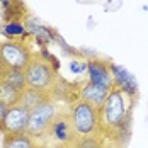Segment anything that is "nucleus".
<instances>
[{
  "label": "nucleus",
  "mask_w": 148,
  "mask_h": 148,
  "mask_svg": "<svg viewBox=\"0 0 148 148\" xmlns=\"http://www.w3.org/2000/svg\"><path fill=\"white\" fill-rule=\"evenodd\" d=\"M70 119L78 138L99 133V111L82 99H77L70 107Z\"/></svg>",
  "instance_id": "nucleus-3"
},
{
  "label": "nucleus",
  "mask_w": 148,
  "mask_h": 148,
  "mask_svg": "<svg viewBox=\"0 0 148 148\" xmlns=\"http://www.w3.org/2000/svg\"><path fill=\"white\" fill-rule=\"evenodd\" d=\"M26 75V84L27 87L36 90H43L48 94H53V90L56 87L58 77H56V70L45 60H41L38 55H34L29 65L24 70Z\"/></svg>",
  "instance_id": "nucleus-2"
},
{
  "label": "nucleus",
  "mask_w": 148,
  "mask_h": 148,
  "mask_svg": "<svg viewBox=\"0 0 148 148\" xmlns=\"http://www.w3.org/2000/svg\"><path fill=\"white\" fill-rule=\"evenodd\" d=\"M87 75H89V82L95 85H101L106 89L114 87V80H112V73H111L107 60L90 58L87 61Z\"/></svg>",
  "instance_id": "nucleus-8"
},
{
  "label": "nucleus",
  "mask_w": 148,
  "mask_h": 148,
  "mask_svg": "<svg viewBox=\"0 0 148 148\" xmlns=\"http://www.w3.org/2000/svg\"><path fill=\"white\" fill-rule=\"evenodd\" d=\"M134 99L112 87L99 109V133L124 147L130 138L131 107Z\"/></svg>",
  "instance_id": "nucleus-1"
},
{
  "label": "nucleus",
  "mask_w": 148,
  "mask_h": 148,
  "mask_svg": "<svg viewBox=\"0 0 148 148\" xmlns=\"http://www.w3.org/2000/svg\"><path fill=\"white\" fill-rule=\"evenodd\" d=\"M0 32L9 39V41H22L26 43V39L31 38V32L27 31L24 21H9V22H3Z\"/></svg>",
  "instance_id": "nucleus-13"
},
{
  "label": "nucleus",
  "mask_w": 148,
  "mask_h": 148,
  "mask_svg": "<svg viewBox=\"0 0 148 148\" xmlns=\"http://www.w3.org/2000/svg\"><path fill=\"white\" fill-rule=\"evenodd\" d=\"M34 53L27 43L22 41H0V58L9 70H26Z\"/></svg>",
  "instance_id": "nucleus-5"
},
{
  "label": "nucleus",
  "mask_w": 148,
  "mask_h": 148,
  "mask_svg": "<svg viewBox=\"0 0 148 148\" xmlns=\"http://www.w3.org/2000/svg\"><path fill=\"white\" fill-rule=\"evenodd\" d=\"M101 148H123V145H119V143L112 141V140H107V138H104L102 147H101Z\"/></svg>",
  "instance_id": "nucleus-20"
},
{
  "label": "nucleus",
  "mask_w": 148,
  "mask_h": 148,
  "mask_svg": "<svg viewBox=\"0 0 148 148\" xmlns=\"http://www.w3.org/2000/svg\"><path fill=\"white\" fill-rule=\"evenodd\" d=\"M29 123V111L21 104L9 107V112L3 119V131L2 134H21L26 133Z\"/></svg>",
  "instance_id": "nucleus-7"
},
{
  "label": "nucleus",
  "mask_w": 148,
  "mask_h": 148,
  "mask_svg": "<svg viewBox=\"0 0 148 148\" xmlns=\"http://www.w3.org/2000/svg\"><path fill=\"white\" fill-rule=\"evenodd\" d=\"M102 141H104V136L101 133H97V134H92V136L78 138V141L72 148H101Z\"/></svg>",
  "instance_id": "nucleus-17"
},
{
  "label": "nucleus",
  "mask_w": 148,
  "mask_h": 148,
  "mask_svg": "<svg viewBox=\"0 0 148 148\" xmlns=\"http://www.w3.org/2000/svg\"><path fill=\"white\" fill-rule=\"evenodd\" d=\"M2 82H5L7 85L14 87V89L19 90V92H22V90L27 87V84H26V75H24L22 70H9V68H7V72L3 75Z\"/></svg>",
  "instance_id": "nucleus-15"
},
{
  "label": "nucleus",
  "mask_w": 148,
  "mask_h": 148,
  "mask_svg": "<svg viewBox=\"0 0 148 148\" xmlns=\"http://www.w3.org/2000/svg\"><path fill=\"white\" fill-rule=\"evenodd\" d=\"M60 111L61 109L58 107V104L55 102L53 99H49V101L43 102L41 106H38L36 109H32L29 112V123H27L26 133L31 134L36 140L46 136L49 124L53 123V119L56 118V114Z\"/></svg>",
  "instance_id": "nucleus-4"
},
{
  "label": "nucleus",
  "mask_w": 148,
  "mask_h": 148,
  "mask_svg": "<svg viewBox=\"0 0 148 148\" xmlns=\"http://www.w3.org/2000/svg\"><path fill=\"white\" fill-rule=\"evenodd\" d=\"M2 148H46L38 143L36 138H32L27 133L21 134H3Z\"/></svg>",
  "instance_id": "nucleus-14"
},
{
  "label": "nucleus",
  "mask_w": 148,
  "mask_h": 148,
  "mask_svg": "<svg viewBox=\"0 0 148 148\" xmlns=\"http://www.w3.org/2000/svg\"><path fill=\"white\" fill-rule=\"evenodd\" d=\"M109 92H111V89H106V87H101V85H95V84H92V82L87 80V82L80 87V90H78V99L85 101L87 104H90L92 107H95V109L99 111Z\"/></svg>",
  "instance_id": "nucleus-11"
},
{
  "label": "nucleus",
  "mask_w": 148,
  "mask_h": 148,
  "mask_svg": "<svg viewBox=\"0 0 148 148\" xmlns=\"http://www.w3.org/2000/svg\"><path fill=\"white\" fill-rule=\"evenodd\" d=\"M9 107H10V106H7L5 102L0 101V133L3 131V119H5L7 112H9Z\"/></svg>",
  "instance_id": "nucleus-19"
},
{
  "label": "nucleus",
  "mask_w": 148,
  "mask_h": 148,
  "mask_svg": "<svg viewBox=\"0 0 148 148\" xmlns=\"http://www.w3.org/2000/svg\"><path fill=\"white\" fill-rule=\"evenodd\" d=\"M5 72H7V66L3 65V61H2V58H0V82H2V78H3Z\"/></svg>",
  "instance_id": "nucleus-21"
},
{
  "label": "nucleus",
  "mask_w": 148,
  "mask_h": 148,
  "mask_svg": "<svg viewBox=\"0 0 148 148\" xmlns=\"http://www.w3.org/2000/svg\"><path fill=\"white\" fill-rule=\"evenodd\" d=\"M70 72L75 75L78 73H84V72H87V61H80V60H73L72 63H70Z\"/></svg>",
  "instance_id": "nucleus-18"
},
{
  "label": "nucleus",
  "mask_w": 148,
  "mask_h": 148,
  "mask_svg": "<svg viewBox=\"0 0 148 148\" xmlns=\"http://www.w3.org/2000/svg\"><path fill=\"white\" fill-rule=\"evenodd\" d=\"M19 99H21V92L15 90L14 87L7 85L5 82H0V101L5 102L7 106H15L19 104Z\"/></svg>",
  "instance_id": "nucleus-16"
},
{
  "label": "nucleus",
  "mask_w": 148,
  "mask_h": 148,
  "mask_svg": "<svg viewBox=\"0 0 148 148\" xmlns=\"http://www.w3.org/2000/svg\"><path fill=\"white\" fill-rule=\"evenodd\" d=\"M109 68L112 73V80H114V87L123 90L126 95L136 99L138 95V84H136V77H134L126 66L118 65V63H111L109 61Z\"/></svg>",
  "instance_id": "nucleus-9"
},
{
  "label": "nucleus",
  "mask_w": 148,
  "mask_h": 148,
  "mask_svg": "<svg viewBox=\"0 0 148 148\" xmlns=\"http://www.w3.org/2000/svg\"><path fill=\"white\" fill-rule=\"evenodd\" d=\"M46 136H49L51 140H55L56 143L63 145L65 148H72L78 141V136L73 130L72 119H70V112L66 111H60L56 118L53 119V123L48 128Z\"/></svg>",
  "instance_id": "nucleus-6"
},
{
  "label": "nucleus",
  "mask_w": 148,
  "mask_h": 148,
  "mask_svg": "<svg viewBox=\"0 0 148 148\" xmlns=\"http://www.w3.org/2000/svg\"><path fill=\"white\" fill-rule=\"evenodd\" d=\"M24 24H26L27 31L31 32V36L36 39V43L41 46V48L46 45H49V43H56V32L53 29H49L48 26L41 24L36 17L27 15L24 19Z\"/></svg>",
  "instance_id": "nucleus-10"
},
{
  "label": "nucleus",
  "mask_w": 148,
  "mask_h": 148,
  "mask_svg": "<svg viewBox=\"0 0 148 148\" xmlns=\"http://www.w3.org/2000/svg\"><path fill=\"white\" fill-rule=\"evenodd\" d=\"M49 99H53V95L51 94H48V92H43V90H36V89H31V87H26V89L21 92V99H19V104L22 106V107H26L27 111H32V109H36L38 106H41L43 102L46 101H49Z\"/></svg>",
  "instance_id": "nucleus-12"
}]
</instances>
